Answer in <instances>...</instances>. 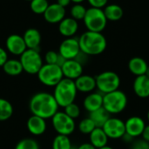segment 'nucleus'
Returning a JSON list of instances; mask_svg holds the SVG:
<instances>
[{
  "label": "nucleus",
  "mask_w": 149,
  "mask_h": 149,
  "mask_svg": "<svg viewBox=\"0 0 149 149\" xmlns=\"http://www.w3.org/2000/svg\"><path fill=\"white\" fill-rule=\"evenodd\" d=\"M59 58V53L54 51H49L45 55V64L50 65H58V61Z\"/></svg>",
  "instance_id": "obj_34"
},
{
  "label": "nucleus",
  "mask_w": 149,
  "mask_h": 149,
  "mask_svg": "<svg viewBox=\"0 0 149 149\" xmlns=\"http://www.w3.org/2000/svg\"><path fill=\"white\" fill-rule=\"evenodd\" d=\"M78 128L81 134L89 135L96 128V126L93 123V121L89 117H87L80 120V122L79 123Z\"/></svg>",
  "instance_id": "obj_29"
},
{
  "label": "nucleus",
  "mask_w": 149,
  "mask_h": 149,
  "mask_svg": "<svg viewBox=\"0 0 149 149\" xmlns=\"http://www.w3.org/2000/svg\"><path fill=\"white\" fill-rule=\"evenodd\" d=\"M58 24V31L65 38H72L78 31V21L72 17H65Z\"/></svg>",
  "instance_id": "obj_19"
},
{
  "label": "nucleus",
  "mask_w": 149,
  "mask_h": 149,
  "mask_svg": "<svg viewBox=\"0 0 149 149\" xmlns=\"http://www.w3.org/2000/svg\"><path fill=\"white\" fill-rule=\"evenodd\" d=\"M81 52L79 39L75 38H66L59 45L58 53L65 59H75Z\"/></svg>",
  "instance_id": "obj_11"
},
{
  "label": "nucleus",
  "mask_w": 149,
  "mask_h": 149,
  "mask_svg": "<svg viewBox=\"0 0 149 149\" xmlns=\"http://www.w3.org/2000/svg\"><path fill=\"white\" fill-rule=\"evenodd\" d=\"M145 127V120L139 116H132L125 121L126 134H129L134 139L141 136Z\"/></svg>",
  "instance_id": "obj_12"
},
{
  "label": "nucleus",
  "mask_w": 149,
  "mask_h": 149,
  "mask_svg": "<svg viewBox=\"0 0 149 149\" xmlns=\"http://www.w3.org/2000/svg\"><path fill=\"white\" fill-rule=\"evenodd\" d=\"M52 94L59 107H65L66 106L73 103L78 94L74 80L63 78L54 86Z\"/></svg>",
  "instance_id": "obj_3"
},
{
  "label": "nucleus",
  "mask_w": 149,
  "mask_h": 149,
  "mask_svg": "<svg viewBox=\"0 0 149 149\" xmlns=\"http://www.w3.org/2000/svg\"><path fill=\"white\" fill-rule=\"evenodd\" d=\"M89 141L90 144H92L96 149H99L107 146L108 137L101 127H96L89 134Z\"/></svg>",
  "instance_id": "obj_23"
},
{
  "label": "nucleus",
  "mask_w": 149,
  "mask_h": 149,
  "mask_svg": "<svg viewBox=\"0 0 149 149\" xmlns=\"http://www.w3.org/2000/svg\"><path fill=\"white\" fill-rule=\"evenodd\" d=\"M83 21L87 31L95 32H102L107 24L103 9L94 7H90L86 10Z\"/></svg>",
  "instance_id": "obj_5"
},
{
  "label": "nucleus",
  "mask_w": 149,
  "mask_h": 149,
  "mask_svg": "<svg viewBox=\"0 0 149 149\" xmlns=\"http://www.w3.org/2000/svg\"><path fill=\"white\" fill-rule=\"evenodd\" d=\"M58 105L53 94L47 92L35 93L29 101V109L32 115L41 117L45 120L52 119L58 111Z\"/></svg>",
  "instance_id": "obj_1"
},
{
  "label": "nucleus",
  "mask_w": 149,
  "mask_h": 149,
  "mask_svg": "<svg viewBox=\"0 0 149 149\" xmlns=\"http://www.w3.org/2000/svg\"><path fill=\"white\" fill-rule=\"evenodd\" d=\"M86 10L87 9H86V7L81 3H75L71 8V17L74 18L77 21L83 20L86 13Z\"/></svg>",
  "instance_id": "obj_32"
},
{
  "label": "nucleus",
  "mask_w": 149,
  "mask_h": 149,
  "mask_svg": "<svg viewBox=\"0 0 149 149\" xmlns=\"http://www.w3.org/2000/svg\"><path fill=\"white\" fill-rule=\"evenodd\" d=\"M14 149H40L38 141L31 138H25L20 140Z\"/></svg>",
  "instance_id": "obj_31"
},
{
  "label": "nucleus",
  "mask_w": 149,
  "mask_h": 149,
  "mask_svg": "<svg viewBox=\"0 0 149 149\" xmlns=\"http://www.w3.org/2000/svg\"><path fill=\"white\" fill-rule=\"evenodd\" d=\"M20 62L23 66L24 72L28 74H37L40 68L43 66V59L38 50L26 49L20 56Z\"/></svg>",
  "instance_id": "obj_8"
},
{
  "label": "nucleus",
  "mask_w": 149,
  "mask_h": 149,
  "mask_svg": "<svg viewBox=\"0 0 149 149\" xmlns=\"http://www.w3.org/2000/svg\"><path fill=\"white\" fill-rule=\"evenodd\" d=\"M2 67L3 72L10 76H17L24 72L21 62L18 59H8Z\"/></svg>",
  "instance_id": "obj_26"
},
{
  "label": "nucleus",
  "mask_w": 149,
  "mask_h": 149,
  "mask_svg": "<svg viewBox=\"0 0 149 149\" xmlns=\"http://www.w3.org/2000/svg\"><path fill=\"white\" fill-rule=\"evenodd\" d=\"M72 2H73L74 3H83L85 0H71Z\"/></svg>",
  "instance_id": "obj_42"
},
{
  "label": "nucleus",
  "mask_w": 149,
  "mask_h": 149,
  "mask_svg": "<svg viewBox=\"0 0 149 149\" xmlns=\"http://www.w3.org/2000/svg\"><path fill=\"white\" fill-rule=\"evenodd\" d=\"M23 38L26 45L27 49L37 50L41 42V34L35 28H30L25 31Z\"/></svg>",
  "instance_id": "obj_21"
},
{
  "label": "nucleus",
  "mask_w": 149,
  "mask_h": 149,
  "mask_svg": "<svg viewBox=\"0 0 149 149\" xmlns=\"http://www.w3.org/2000/svg\"><path fill=\"white\" fill-rule=\"evenodd\" d=\"M126 143H131V142H133L134 141V138H133L132 136H130L129 134H124V136L121 138Z\"/></svg>",
  "instance_id": "obj_39"
},
{
  "label": "nucleus",
  "mask_w": 149,
  "mask_h": 149,
  "mask_svg": "<svg viewBox=\"0 0 149 149\" xmlns=\"http://www.w3.org/2000/svg\"><path fill=\"white\" fill-rule=\"evenodd\" d=\"M96 88L102 94L119 90L120 86V76L113 71H106L95 77Z\"/></svg>",
  "instance_id": "obj_6"
},
{
  "label": "nucleus",
  "mask_w": 149,
  "mask_h": 149,
  "mask_svg": "<svg viewBox=\"0 0 149 149\" xmlns=\"http://www.w3.org/2000/svg\"><path fill=\"white\" fill-rule=\"evenodd\" d=\"M111 114L102 107L89 114V118L93 121L96 127H103L105 123L108 120V119L111 117Z\"/></svg>",
  "instance_id": "obj_25"
},
{
  "label": "nucleus",
  "mask_w": 149,
  "mask_h": 149,
  "mask_svg": "<svg viewBox=\"0 0 149 149\" xmlns=\"http://www.w3.org/2000/svg\"><path fill=\"white\" fill-rule=\"evenodd\" d=\"M8 59L9 58H8V53H7V52L3 48L0 47V67H2Z\"/></svg>",
  "instance_id": "obj_37"
},
{
  "label": "nucleus",
  "mask_w": 149,
  "mask_h": 149,
  "mask_svg": "<svg viewBox=\"0 0 149 149\" xmlns=\"http://www.w3.org/2000/svg\"><path fill=\"white\" fill-rule=\"evenodd\" d=\"M81 52L87 56L100 55L106 50L107 41L101 32L86 31L79 38Z\"/></svg>",
  "instance_id": "obj_2"
},
{
  "label": "nucleus",
  "mask_w": 149,
  "mask_h": 149,
  "mask_svg": "<svg viewBox=\"0 0 149 149\" xmlns=\"http://www.w3.org/2000/svg\"><path fill=\"white\" fill-rule=\"evenodd\" d=\"M72 149H76V148H73V147H72Z\"/></svg>",
  "instance_id": "obj_47"
},
{
  "label": "nucleus",
  "mask_w": 149,
  "mask_h": 149,
  "mask_svg": "<svg viewBox=\"0 0 149 149\" xmlns=\"http://www.w3.org/2000/svg\"><path fill=\"white\" fill-rule=\"evenodd\" d=\"M105 16L107 19V21H119L122 18L124 15V10L121 6L119 4L112 3V4H107L104 7L103 9Z\"/></svg>",
  "instance_id": "obj_24"
},
{
  "label": "nucleus",
  "mask_w": 149,
  "mask_h": 149,
  "mask_svg": "<svg viewBox=\"0 0 149 149\" xmlns=\"http://www.w3.org/2000/svg\"><path fill=\"white\" fill-rule=\"evenodd\" d=\"M49 6V3L47 0H32L31 1V10L35 14L40 15L44 14Z\"/></svg>",
  "instance_id": "obj_30"
},
{
  "label": "nucleus",
  "mask_w": 149,
  "mask_h": 149,
  "mask_svg": "<svg viewBox=\"0 0 149 149\" xmlns=\"http://www.w3.org/2000/svg\"><path fill=\"white\" fill-rule=\"evenodd\" d=\"M14 109L11 103L3 98H0V121L9 120L13 114Z\"/></svg>",
  "instance_id": "obj_27"
},
{
  "label": "nucleus",
  "mask_w": 149,
  "mask_h": 149,
  "mask_svg": "<svg viewBox=\"0 0 149 149\" xmlns=\"http://www.w3.org/2000/svg\"><path fill=\"white\" fill-rule=\"evenodd\" d=\"M127 96L123 91L116 90L103 94V107L110 114H119L122 113L127 108Z\"/></svg>",
  "instance_id": "obj_4"
},
{
  "label": "nucleus",
  "mask_w": 149,
  "mask_h": 149,
  "mask_svg": "<svg viewBox=\"0 0 149 149\" xmlns=\"http://www.w3.org/2000/svg\"><path fill=\"white\" fill-rule=\"evenodd\" d=\"M64 78L75 80L83 74V65L77 59H68L61 66Z\"/></svg>",
  "instance_id": "obj_13"
},
{
  "label": "nucleus",
  "mask_w": 149,
  "mask_h": 149,
  "mask_svg": "<svg viewBox=\"0 0 149 149\" xmlns=\"http://www.w3.org/2000/svg\"><path fill=\"white\" fill-rule=\"evenodd\" d=\"M145 75H146V76H147V77L149 79V65L148 66V69H147V72H146Z\"/></svg>",
  "instance_id": "obj_44"
},
{
  "label": "nucleus",
  "mask_w": 149,
  "mask_h": 149,
  "mask_svg": "<svg viewBox=\"0 0 149 149\" xmlns=\"http://www.w3.org/2000/svg\"><path fill=\"white\" fill-rule=\"evenodd\" d=\"M71 2H72L71 0H58V1H57V3H58L60 6L65 8L66 6H68V5L70 4Z\"/></svg>",
  "instance_id": "obj_41"
},
{
  "label": "nucleus",
  "mask_w": 149,
  "mask_h": 149,
  "mask_svg": "<svg viewBox=\"0 0 149 149\" xmlns=\"http://www.w3.org/2000/svg\"><path fill=\"white\" fill-rule=\"evenodd\" d=\"M74 82L78 92L83 93H90L96 89L95 78L91 75L82 74L77 79H75Z\"/></svg>",
  "instance_id": "obj_17"
},
{
  "label": "nucleus",
  "mask_w": 149,
  "mask_h": 149,
  "mask_svg": "<svg viewBox=\"0 0 149 149\" xmlns=\"http://www.w3.org/2000/svg\"><path fill=\"white\" fill-rule=\"evenodd\" d=\"M133 89L134 93L141 99H147L149 97V79L146 75L138 76L135 78Z\"/></svg>",
  "instance_id": "obj_20"
},
{
  "label": "nucleus",
  "mask_w": 149,
  "mask_h": 149,
  "mask_svg": "<svg viewBox=\"0 0 149 149\" xmlns=\"http://www.w3.org/2000/svg\"><path fill=\"white\" fill-rule=\"evenodd\" d=\"M25 1H30V2H31V1H32V0H25Z\"/></svg>",
  "instance_id": "obj_46"
},
{
  "label": "nucleus",
  "mask_w": 149,
  "mask_h": 149,
  "mask_svg": "<svg viewBox=\"0 0 149 149\" xmlns=\"http://www.w3.org/2000/svg\"><path fill=\"white\" fill-rule=\"evenodd\" d=\"M132 149H149V143L142 139L137 140L133 143Z\"/></svg>",
  "instance_id": "obj_35"
},
{
  "label": "nucleus",
  "mask_w": 149,
  "mask_h": 149,
  "mask_svg": "<svg viewBox=\"0 0 149 149\" xmlns=\"http://www.w3.org/2000/svg\"><path fill=\"white\" fill-rule=\"evenodd\" d=\"M46 22L50 24L60 23L65 17V8L60 6L58 3L49 4L46 10L43 14Z\"/></svg>",
  "instance_id": "obj_15"
},
{
  "label": "nucleus",
  "mask_w": 149,
  "mask_h": 149,
  "mask_svg": "<svg viewBox=\"0 0 149 149\" xmlns=\"http://www.w3.org/2000/svg\"><path fill=\"white\" fill-rule=\"evenodd\" d=\"M40 83L46 86H55L63 78L61 67L58 65L45 64L37 73Z\"/></svg>",
  "instance_id": "obj_7"
},
{
  "label": "nucleus",
  "mask_w": 149,
  "mask_h": 149,
  "mask_svg": "<svg viewBox=\"0 0 149 149\" xmlns=\"http://www.w3.org/2000/svg\"><path fill=\"white\" fill-rule=\"evenodd\" d=\"M148 66V65L146 60L141 57L132 58L128 62V69L130 72L136 77L145 75Z\"/></svg>",
  "instance_id": "obj_22"
},
{
  "label": "nucleus",
  "mask_w": 149,
  "mask_h": 149,
  "mask_svg": "<svg viewBox=\"0 0 149 149\" xmlns=\"http://www.w3.org/2000/svg\"><path fill=\"white\" fill-rule=\"evenodd\" d=\"M76 149H96L92 144L90 143H83L79 147H78Z\"/></svg>",
  "instance_id": "obj_40"
},
{
  "label": "nucleus",
  "mask_w": 149,
  "mask_h": 149,
  "mask_svg": "<svg viewBox=\"0 0 149 149\" xmlns=\"http://www.w3.org/2000/svg\"><path fill=\"white\" fill-rule=\"evenodd\" d=\"M84 108L90 113L103 107V94L100 92L88 93L83 101Z\"/></svg>",
  "instance_id": "obj_18"
},
{
  "label": "nucleus",
  "mask_w": 149,
  "mask_h": 149,
  "mask_svg": "<svg viewBox=\"0 0 149 149\" xmlns=\"http://www.w3.org/2000/svg\"><path fill=\"white\" fill-rule=\"evenodd\" d=\"M5 45L7 51L16 56H21L27 49L23 37L18 34L10 35L6 39Z\"/></svg>",
  "instance_id": "obj_14"
},
{
  "label": "nucleus",
  "mask_w": 149,
  "mask_h": 149,
  "mask_svg": "<svg viewBox=\"0 0 149 149\" xmlns=\"http://www.w3.org/2000/svg\"><path fill=\"white\" fill-rule=\"evenodd\" d=\"M52 125L58 134L71 135L76 129V123L65 112L58 111L52 118Z\"/></svg>",
  "instance_id": "obj_9"
},
{
  "label": "nucleus",
  "mask_w": 149,
  "mask_h": 149,
  "mask_svg": "<svg viewBox=\"0 0 149 149\" xmlns=\"http://www.w3.org/2000/svg\"><path fill=\"white\" fill-rule=\"evenodd\" d=\"M91 7L103 9L106 5H107L108 0H87Z\"/></svg>",
  "instance_id": "obj_36"
},
{
  "label": "nucleus",
  "mask_w": 149,
  "mask_h": 149,
  "mask_svg": "<svg viewBox=\"0 0 149 149\" xmlns=\"http://www.w3.org/2000/svg\"><path fill=\"white\" fill-rule=\"evenodd\" d=\"M141 137H142V140H144L145 141L149 143V124L146 125L145 129H144V131H143V133L141 134Z\"/></svg>",
  "instance_id": "obj_38"
},
{
  "label": "nucleus",
  "mask_w": 149,
  "mask_h": 149,
  "mask_svg": "<svg viewBox=\"0 0 149 149\" xmlns=\"http://www.w3.org/2000/svg\"><path fill=\"white\" fill-rule=\"evenodd\" d=\"M52 149H72V145L69 136L58 134L52 141Z\"/></svg>",
  "instance_id": "obj_28"
},
{
  "label": "nucleus",
  "mask_w": 149,
  "mask_h": 149,
  "mask_svg": "<svg viewBox=\"0 0 149 149\" xmlns=\"http://www.w3.org/2000/svg\"><path fill=\"white\" fill-rule=\"evenodd\" d=\"M147 118H148V120L149 121V110L148 112V114H147Z\"/></svg>",
  "instance_id": "obj_45"
},
{
  "label": "nucleus",
  "mask_w": 149,
  "mask_h": 149,
  "mask_svg": "<svg viewBox=\"0 0 149 149\" xmlns=\"http://www.w3.org/2000/svg\"><path fill=\"white\" fill-rule=\"evenodd\" d=\"M64 109H65L64 112L69 117H71L73 120L79 118V115H80V107L77 104H75L74 102L70 104V105H68V106H66L65 107H64Z\"/></svg>",
  "instance_id": "obj_33"
},
{
  "label": "nucleus",
  "mask_w": 149,
  "mask_h": 149,
  "mask_svg": "<svg viewBox=\"0 0 149 149\" xmlns=\"http://www.w3.org/2000/svg\"><path fill=\"white\" fill-rule=\"evenodd\" d=\"M99 149H113L112 147H109V146H105V147H103V148H99Z\"/></svg>",
  "instance_id": "obj_43"
},
{
  "label": "nucleus",
  "mask_w": 149,
  "mask_h": 149,
  "mask_svg": "<svg viewBox=\"0 0 149 149\" xmlns=\"http://www.w3.org/2000/svg\"><path fill=\"white\" fill-rule=\"evenodd\" d=\"M102 129L106 133L108 139H121L126 134L125 122L116 117H110L105 123Z\"/></svg>",
  "instance_id": "obj_10"
},
{
  "label": "nucleus",
  "mask_w": 149,
  "mask_h": 149,
  "mask_svg": "<svg viewBox=\"0 0 149 149\" xmlns=\"http://www.w3.org/2000/svg\"><path fill=\"white\" fill-rule=\"evenodd\" d=\"M26 127L30 134L35 136H39L45 132L47 125L45 119L36 115H31L27 120Z\"/></svg>",
  "instance_id": "obj_16"
}]
</instances>
